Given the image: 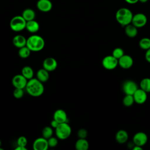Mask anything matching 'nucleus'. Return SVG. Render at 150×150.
I'll return each mask as SVG.
<instances>
[{"instance_id":"a878e982","label":"nucleus","mask_w":150,"mask_h":150,"mask_svg":"<svg viewBox=\"0 0 150 150\" xmlns=\"http://www.w3.org/2000/svg\"><path fill=\"white\" fill-rule=\"evenodd\" d=\"M31 52L32 51L29 49V47L25 46L19 49L18 55L21 58L26 59L29 57V56L30 55Z\"/></svg>"},{"instance_id":"cd10ccee","label":"nucleus","mask_w":150,"mask_h":150,"mask_svg":"<svg viewBox=\"0 0 150 150\" xmlns=\"http://www.w3.org/2000/svg\"><path fill=\"white\" fill-rule=\"evenodd\" d=\"M135 103L132 95L125 94L122 99V104L125 107H130Z\"/></svg>"},{"instance_id":"f704fd0d","label":"nucleus","mask_w":150,"mask_h":150,"mask_svg":"<svg viewBox=\"0 0 150 150\" xmlns=\"http://www.w3.org/2000/svg\"><path fill=\"white\" fill-rule=\"evenodd\" d=\"M145 60L150 63V48L146 50L145 53Z\"/></svg>"},{"instance_id":"bb28decb","label":"nucleus","mask_w":150,"mask_h":150,"mask_svg":"<svg viewBox=\"0 0 150 150\" xmlns=\"http://www.w3.org/2000/svg\"><path fill=\"white\" fill-rule=\"evenodd\" d=\"M139 46L141 49L146 50L150 48V39L149 38H142L138 43Z\"/></svg>"},{"instance_id":"9b49d317","label":"nucleus","mask_w":150,"mask_h":150,"mask_svg":"<svg viewBox=\"0 0 150 150\" xmlns=\"http://www.w3.org/2000/svg\"><path fill=\"white\" fill-rule=\"evenodd\" d=\"M118 66L124 69H128L131 68L134 64L132 57L130 55L125 54L118 59Z\"/></svg>"},{"instance_id":"7ed1b4c3","label":"nucleus","mask_w":150,"mask_h":150,"mask_svg":"<svg viewBox=\"0 0 150 150\" xmlns=\"http://www.w3.org/2000/svg\"><path fill=\"white\" fill-rule=\"evenodd\" d=\"M26 46L32 52H39L45 47V42L41 36L32 35L27 38Z\"/></svg>"},{"instance_id":"6e6552de","label":"nucleus","mask_w":150,"mask_h":150,"mask_svg":"<svg viewBox=\"0 0 150 150\" xmlns=\"http://www.w3.org/2000/svg\"><path fill=\"white\" fill-rule=\"evenodd\" d=\"M138 88L137 84L131 80H125L122 84V90L125 94L133 95Z\"/></svg>"},{"instance_id":"58836bf2","label":"nucleus","mask_w":150,"mask_h":150,"mask_svg":"<svg viewBox=\"0 0 150 150\" xmlns=\"http://www.w3.org/2000/svg\"><path fill=\"white\" fill-rule=\"evenodd\" d=\"M132 150H142V147L138 146V145H134V146L132 148Z\"/></svg>"},{"instance_id":"ddd939ff","label":"nucleus","mask_w":150,"mask_h":150,"mask_svg":"<svg viewBox=\"0 0 150 150\" xmlns=\"http://www.w3.org/2000/svg\"><path fill=\"white\" fill-rule=\"evenodd\" d=\"M34 150H47L49 148L47 139L44 137H39L36 138L32 145Z\"/></svg>"},{"instance_id":"0eeeda50","label":"nucleus","mask_w":150,"mask_h":150,"mask_svg":"<svg viewBox=\"0 0 150 150\" xmlns=\"http://www.w3.org/2000/svg\"><path fill=\"white\" fill-rule=\"evenodd\" d=\"M147 21V17L144 13H137L133 15L131 23L137 28H141L146 25Z\"/></svg>"},{"instance_id":"20e7f679","label":"nucleus","mask_w":150,"mask_h":150,"mask_svg":"<svg viewBox=\"0 0 150 150\" xmlns=\"http://www.w3.org/2000/svg\"><path fill=\"white\" fill-rule=\"evenodd\" d=\"M71 133V128L68 122L60 123L55 128V134L56 137L62 140L68 138Z\"/></svg>"},{"instance_id":"a19ab883","label":"nucleus","mask_w":150,"mask_h":150,"mask_svg":"<svg viewBox=\"0 0 150 150\" xmlns=\"http://www.w3.org/2000/svg\"><path fill=\"white\" fill-rule=\"evenodd\" d=\"M1 144H2V142H1V141L0 139V147H1Z\"/></svg>"},{"instance_id":"f3484780","label":"nucleus","mask_w":150,"mask_h":150,"mask_svg":"<svg viewBox=\"0 0 150 150\" xmlns=\"http://www.w3.org/2000/svg\"><path fill=\"white\" fill-rule=\"evenodd\" d=\"M26 40L27 39L24 36L22 35H16L13 37L12 43L16 47L19 49L26 45Z\"/></svg>"},{"instance_id":"5701e85b","label":"nucleus","mask_w":150,"mask_h":150,"mask_svg":"<svg viewBox=\"0 0 150 150\" xmlns=\"http://www.w3.org/2000/svg\"><path fill=\"white\" fill-rule=\"evenodd\" d=\"M22 16L27 22V21L35 19L36 16V13H35V12L32 9L27 8L23 11Z\"/></svg>"},{"instance_id":"f257e3e1","label":"nucleus","mask_w":150,"mask_h":150,"mask_svg":"<svg viewBox=\"0 0 150 150\" xmlns=\"http://www.w3.org/2000/svg\"><path fill=\"white\" fill-rule=\"evenodd\" d=\"M25 88L29 95L35 97L42 96L45 91V87L43 83L37 78L33 77L28 80Z\"/></svg>"},{"instance_id":"c756f323","label":"nucleus","mask_w":150,"mask_h":150,"mask_svg":"<svg viewBox=\"0 0 150 150\" xmlns=\"http://www.w3.org/2000/svg\"><path fill=\"white\" fill-rule=\"evenodd\" d=\"M124 54V50L121 47H116L112 52V55L117 59H119Z\"/></svg>"},{"instance_id":"f03ea898","label":"nucleus","mask_w":150,"mask_h":150,"mask_svg":"<svg viewBox=\"0 0 150 150\" xmlns=\"http://www.w3.org/2000/svg\"><path fill=\"white\" fill-rule=\"evenodd\" d=\"M115 19L117 22L122 26L131 23L133 13L128 8L122 7L118 9L115 13Z\"/></svg>"},{"instance_id":"a211bd4d","label":"nucleus","mask_w":150,"mask_h":150,"mask_svg":"<svg viewBox=\"0 0 150 150\" xmlns=\"http://www.w3.org/2000/svg\"><path fill=\"white\" fill-rule=\"evenodd\" d=\"M115 138L118 143L124 144L127 142L128 139V134L127 131L124 129H120L116 132Z\"/></svg>"},{"instance_id":"423d86ee","label":"nucleus","mask_w":150,"mask_h":150,"mask_svg":"<svg viewBox=\"0 0 150 150\" xmlns=\"http://www.w3.org/2000/svg\"><path fill=\"white\" fill-rule=\"evenodd\" d=\"M101 64L104 69L111 70L115 69L118 66V59L111 54L105 56L102 60Z\"/></svg>"},{"instance_id":"7c9ffc66","label":"nucleus","mask_w":150,"mask_h":150,"mask_svg":"<svg viewBox=\"0 0 150 150\" xmlns=\"http://www.w3.org/2000/svg\"><path fill=\"white\" fill-rule=\"evenodd\" d=\"M24 94L23 89L19 88H15L13 91V96L16 99L21 98Z\"/></svg>"},{"instance_id":"4be33fe9","label":"nucleus","mask_w":150,"mask_h":150,"mask_svg":"<svg viewBox=\"0 0 150 150\" xmlns=\"http://www.w3.org/2000/svg\"><path fill=\"white\" fill-rule=\"evenodd\" d=\"M89 144L86 138H79L75 143V148L77 150H87Z\"/></svg>"},{"instance_id":"1a4fd4ad","label":"nucleus","mask_w":150,"mask_h":150,"mask_svg":"<svg viewBox=\"0 0 150 150\" xmlns=\"http://www.w3.org/2000/svg\"><path fill=\"white\" fill-rule=\"evenodd\" d=\"M28 80L26 79L22 74L15 75L12 79V84L15 88H25Z\"/></svg>"},{"instance_id":"39448f33","label":"nucleus","mask_w":150,"mask_h":150,"mask_svg":"<svg viewBox=\"0 0 150 150\" xmlns=\"http://www.w3.org/2000/svg\"><path fill=\"white\" fill-rule=\"evenodd\" d=\"M26 21L22 15L13 16L9 22L10 28L14 32H21L26 29Z\"/></svg>"},{"instance_id":"aec40b11","label":"nucleus","mask_w":150,"mask_h":150,"mask_svg":"<svg viewBox=\"0 0 150 150\" xmlns=\"http://www.w3.org/2000/svg\"><path fill=\"white\" fill-rule=\"evenodd\" d=\"M40 28L39 23L35 19L26 22V29L30 33H36Z\"/></svg>"},{"instance_id":"2eb2a0df","label":"nucleus","mask_w":150,"mask_h":150,"mask_svg":"<svg viewBox=\"0 0 150 150\" xmlns=\"http://www.w3.org/2000/svg\"><path fill=\"white\" fill-rule=\"evenodd\" d=\"M53 119L57 121L59 124L68 122V117L66 111L62 109H58L54 112Z\"/></svg>"},{"instance_id":"4c0bfd02","label":"nucleus","mask_w":150,"mask_h":150,"mask_svg":"<svg viewBox=\"0 0 150 150\" xmlns=\"http://www.w3.org/2000/svg\"><path fill=\"white\" fill-rule=\"evenodd\" d=\"M15 150H27V148L26 146H19L18 145L15 149Z\"/></svg>"},{"instance_id":"412c9836","label":"nucleus","mask_w":150,"mask_h":150,"mask_svg":"<svg viewBox=\"0 0 150 150\" xmlns=\"http://www.w3.org/2000/svg\"><path fill=\"white\" fill-rule=\"evenodd\" d=\"M36 78L42 83L46 82L49 79V71L44 68L40 69L36 72Z\"/></svg>"},{"instance_id":"ea45409f","label":"nucleus","mask_w":150,"mask_h":150,"mask_svg":"<svg viewBox=\"0 0 150 150\" xmlns=\"http://www.w3.org/2000/svg\"><path fill=\"white\" fill-rule=\"evenodd\" d=\"M148 1V0H139V2H140L141 3H142V4H144V3H146Z\"/></svg>"},{"instance_id":"f8f14e48","label":"nucleus","mask_w":150,"mask_h":150,"mask_svg":"<svg viewBox=\"0 0 150 150\" xmlns=\"http://www.w3.org/2000/svg\"><path fill=\"white\" fill-rule=\"evenodd\" d=\"M132 96L135 103L138 104H142L145 103L148 98L147 93L141 88H138Z\"/></svg>"},{"instance_id":"e433bc0d","label":"nucleus","mask_w":150,"mask_h":150,"mask_svg":"<svg viewBox=\"0 0 150 150\" xmlns=\"http://www.w3.org/2000/svg\"><path fill=\"white\" fill-rule=\"evenodd\" d=\"M127 4H131V5H134L137 4L138 2H139V0H124Z\"/></svg>"},{"instance_id":"c9c22d12","label":"nucleus","mask_w":150,"mask_h":150,"mask_svg":"<svg viewBox=\"0 0 150 150\" xmlns=\"http://www.w3.org/2000/svg\"><path fill=\"white\" fill-rule=\"evenodd\" d=\"M59 123L57 121H56L55 120H53L52 121H51V122H50V125H51V127L53 128H54V129H55L58 125H59Z\"/></svg>"},{"instance_id":"79ce46f5","label":"nucleus","mask_w":150,"mask_h":150,"mask_svg":"<svg viewBox=\"0 0 150 150\" xmlns=\"http://www.w3.org/2000/svg\"><path fill=\"white\" fill-rule=\"evenodd\" d=\"M0 150H3V148H2L1 147H0Z\"/></svg>"},{"instance_id":"393cba45","label":"nucleus","mask_w":150,"mask_h":150,"mask_svg":"<svg viewBox=\"0 0 150 150\" xmlns=\"http://www.w3.org/2000/svg\"><path fill=\"white\" fill-rule=\"evenodd\" d=\"M139 87L147 93H150V78L145 77L142 79L139 83Z\"/></svg>"},{"instance_id":"b1692460","label":"nucleus","mask_w":150,"mask_h":150,"mask_svg":"<svg viewBox=\"0 0 150 150\" xmlns=\"http://www.w3.org/2000/svg\"><path fill=\"white\" fill-rule=\"evenodd\" d=\"M21 74L28 80H30L33 78L34 75V71L33 69L29 66H24L21 70Z\"/></svg>"},{"instance_id":"2f4dec72","label":"nucleus","mask_w":150,"mask_h":150,"mask_svg":"<svg viewBox=\"0 0 150 150\" xmlns=\"http://www.w3.org/2000/svg\"><path fill=\"white\" fill-rule=\"evenodd\" d=\"M47 142L49 147L50 148H54L58 144V138L54 137H51L49 139H47Z\"/></svg>"},{"instance_id":"72a5a7b5","label":"nucleus","mask_w":150,"mask_h":150,"mask_svg":"<svg viewBox=\"0 0 150 150\" xmlns=\"http://www.w3.org/2000/svg\"><path fill=\"white\" fill-rule=\"evenodd\" d=\"M77 136L79 138H86L87 137V131L84 128H80L77 131Z\"/></svg>"},{"instance_id":"473e14b6","label":"nucleus","mask_w":150,"mask_h":150,"mask_svg":"<svg viewBox=\"0 0 150 150\" xmlns=\"http://www.w3.org/2000/svg\"><path fill=\"white\" fill-rule=\"evenodd\" d=\"M27 144H28L27 138L24 136H21L17 139V145H18L26 146Z\"/></svg>"},{"instance_id":"4468645a","label":"nucleus","mask_w":150,"mask_h":150,"mask_svg":"<svg viewBox=\"0 0 150 150\" xmlns=\"http://www.w3.org/2000/svg\"><path fill=\"white\" fill-rule=\"evenodd\" d=\"M42 66L43 68L48 71L51 72L56 69L57 67V62L54 58L52 57H49L43 60Z\"/></svg>"},{"instance_id":"6ab92c4d","label":"nucleus","mask_w":150,"mask_h":150,"mask_svg":"<svg viewBox=\"0 0 150 150\" xmlns=\"http://www.w3.org/2000/svg\"><path fill=\"white\" fill-rule=\"evenodd\" d=\"M124 32L128 37L134 38L138 34V28L132 23H129L124 26Z\"/></svg>"},{"instance_id":"9d476101","label":"nucleus","mask_w":150,"mask_h":150,"mask_svg":"<svg viewBox=\"0 0 150 150\" xmlns=\"http://www.w3.org/2000/svg\"><path fill=\"white\" fill-rule=\"evenodd\" d=\"M147 135L142 131L138 132L135 133L132 138V142L135 145H138L140 146H144L148 141Z\"/></svg>"},{"instance_id":"c85d7f7f","label":"nucleus","mask_w":150,"mask_h":150,"mask_svg":"<svg viewBox=\"0 0 150 150\" xmlns=\"http://www.w3.org/2000/svg\"><path fill=\"white\" fill-rule=\"evenodd\" d=\"M42 137H44L46 139H49L51 137L53 136V128L52 127L49 126H46L45 127L42 131Z\"/></svg>"},{"instance_id":"dca6fc26","label":"nucleus","mask_w":150,"mask_h":150,"mask_svg":"<svg viewBox=\"0 0 150 150\" xmlns=\"http://www.w3.org/2000/svg\"><path fill=\"white\" fill-rule=\"evenodd\" d=\"M38 9L43 12H49L52 8V3L50 0H39L36 4Z\"/></svg>"}]
</instances>
